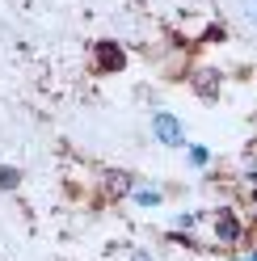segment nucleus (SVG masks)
<instances>
[{
  "mask_svg": "<svg viewBox=\"0 0 257 261\" xmlns=\"http://www.w3.org/2000/svg\"><path fill=\"white\" fill-rule=\"evenodd\" d=\"M148 135L152 143H160V148H186L190 135H186V118L182 114H173V110H152V118H148Z\"/></svg>",
  "mask_w": 257,
  "mask_h": 261,
  "instance_id": "f257e3e1",
  "label": "nucleus"
},
{
  "mask_svg": "<svg viewBox=\"0 0 257 261\" xmlns=\"http://www.w3.org/2000/svg\"><path fill=\"white\" fill-rule=\"evenodd\" d=\"M207 223H211V240L219 249H236L245 240V219L236 215V206H215L207 211Z\"/></svg>",
  "mask_w": 257,
  "mask_h": 261,
  "instance_id": "f03ea898",
  "label": "nucleus"
},
{
  "mask_svg": "<svg viewBox=\"0 0 257 261\" xmlns=\"http://www.w3.org/2000/svg\"><path fill=\"white\" fill-rule=\"evenodd\" d=\"M93 72H97V76L126 72V46L118 38H97V42H93Z\"/></svg>",
  "mask_w": 257,
  "mask_h": 261,
  "instance_id": "7ed1b4c3",
  "label": "nucleus"
},
{
  "mask_svg": "<svg viewBox=\"0 0 257 261\" xmlns=\"http://www.w3.org/2000/svg\"><path fill=\"white\" fill-rule=\"evenodd\" d=\"M190 89H194L198 101H219L223 72H219V68H194V72H190Z\"/></svg>",
  "mask_w": 257,
  "mask_h": 261,
  "instance_id": "20e7f679",
  "label": "nucleus"
},
{
  "mask_svg": "<svg viewBox=\"0 0 257 261\" xmlns=\"http://www.w3.org/2000/svg\"><path fill=\"white\" fill-rule=\"evenodd\" d=\"M126 198H131L135 211H160V206H165V190H160L156 181H143V177H139L135 190L126 194Z\"/></svg>",
  "mask_w": 257,
  "mask_h": 261,
  "instance_id": "39448f33",
  "label": "nucleus"
},
{
  "mask_svg": "<svg viewBox=\"0 0 257 261\" xmlns=\"http://www.w3.org/2000/svg\"><path fill=\"white\" fill-rule=\"evenodd\" d=\"M182 152H186V169H194V173H207L215 165V152L207 148V143H186Z\"/></svg>",
  "mask_w": 257,
  "mask_h": 261,
  "instance_id": "423d86ee",
  "label": "nucleus"
},
{
  "mask_svg": "<svg viewBox=\"0 0 257 261\" xmlns=\"http://www.w3.org/2000/svg\"><path fill=\"white\" fill-rule=\"evenodd\" d=\"M207 219V211H177V215H173V232H194V227Z\"/></svg>",
  "mask_w": 257,
  "mask_h": 261,
  "instance_id": "0eeeda50",
  "label": "nucleus"
},
{
  "mask_svg": "<svg viewBox=\"0 0 257 261\" xmlns=\"http://www.w3.org/2000/svg\"><path fill=\"white\" fill-rule=\"evenodd\" d=\"M21 186V169L17 165H0V194H13Z\"/></svg>",
  "mask_w": 257,
  "mask_h": 261,
  "instance_id": "6e6552de",
  "label": "nucleus"
},
{
  "mask_svg": "<svg viewBox=\"0 0 257 261\" xmlns=\"http://www.w3.org/2000/svg\"><path fill=\"white\" fill-rule=\"evenodd\" d=\"M236 13L249 30H257V0H236Z\"/></svg>",
  "mask_w": 257,
  "mask_h": 261,
  "instance_id": "1a4fd4ad",
  "label": "nucleus"
},
{
  "mask_svg": "<svg viewBox=\"0 0 257 261\" xmlns=\"http://www.w3.org/2000/svg\"><path fill=\"white\" fill-rule=\"evenodd\" d=\"M202 38H207V42H223V38H228V30H223V25H207Z\"/></svg>",
  "mask_w": 257,
  "mask_h": 261,
  "instance_id": "9d476101",
  "label": "nucleus"
},
{
  "mask_svg": "<svg viewBox=\"0 0 257 261\" xmlns=\"http://www.w3.org/2000/svg\"><path fill=\"white\" fill-rule=\"evenodd\" d=\"M240 177H245L249 190H257V165H245V173H240Z\"/></svg>",
  "mask_w": 257,
  "mask_h": 261,
  "instance_id": "9b49d317",
  "label": "nucleus"
},
{
  "mask_svg": "<svg viewBox=\"0 0 257 261\" xmlns=\"http://www.w3.org/2000/svg\"><path fill=\"white\" fill-rule=\"evenodd\" d=\"M131 261H152V249H143V244H135V249H131Z\"/></svg>",
  "mask_w": 257,
  "mask_h": 261,
  "instance_id": "f8f14e48",
  "label": "nucleus"
},
{
  "mask_svg": "<svg viewBox=\"0 0 257 261\" xmlns=\"http://www.w3.org/2000/svg\"><path fill=\"white\" fill-rule=\"evenodd\" d=\"M245 261H257V244H253V249H249V253H245Z\"/></svg>",
  "mask_w": 257,
  "mask_h": 261,
  "instance_id": "ddd939ff",
  "label": "nucleus"
},
{
  "mask_svg": "<svg viewBox=\"0 0 257 261\" xmlns=\"http://www.w3.org/2000/svg\"><path fill=\"white\" fill-rule=\"evenodd\" d=\"M249 202H253V206H257V190H249Z\"/></svg>",
  "mask_w": 257,
  "mask_h": 261,
  "instance_id": "4468645a",
  "label": "nucleus"
},
{
  "mask_svg": "<svg viewBox=\"0 0 257 261\" xmlns=\"http://www.w3.org/2000/svg\"><path fill=\"white\" fill-rule=\"evenodd\" d=\"M232 261H245V253H240V257H232Z\"/></svg>",
  "mask_w": 257,
  "mask_h": 261,
  "instance_id": "2eb2a0df",
  "label": "nucleus"
}]
</instances>
